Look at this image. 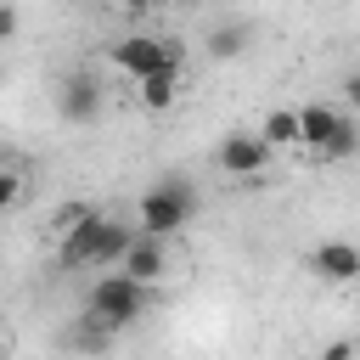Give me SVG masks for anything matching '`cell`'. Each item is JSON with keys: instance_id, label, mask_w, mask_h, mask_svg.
Segmentation results:
<instances>
[{"instance_id": "obj_1", "label": "cell", "mask_w": 360, "mask_h": 360, "mask_svg": "<svg viewBox=\"0 0 360 360\" xmlns=\"http://www.w3.org/2000/svg\"><path fill=\"white\" fill-rule=\"evenodd\" d=\"M197 208H202V197H197V186L191 180H158V186H146L141 191V202H135V225L146 231V236H180L191 219H197Z\"/></svg>"}, {"instance_id": "obj_2", "label": "cell", "mask_w": 360, "mask_h": 360, "mask_svg": "<svg viewBox=\"0 0 360 360\" xmlns=\"http://www.w3.org/2000/svg\"><path fill=\"white\" fill-rule=\"evenodd\" d=\"M146 304H152V287L146 281H135L129 270H101L96 281H90V298H84V315H96L101 326H135L141 315H146Z\"/></svg>"}, {"instance_id": "obj_3", "label": "cell", "mask_w": 360, "mask_h": 360, "mask_svg": "<svg viewBox=\"0 0 360 360\" xmlns=\"http://www.w3.org/2000/svg\"><path fill=\"white\" fill-rule=\"evenodd\" d=\"M107 62L124 73V79H146V73H158V68H186V56H180V45L174 39H158V34H124V39H112L107 45Z\"/></svg>"}, {"instance_id": "obj_4", "label": "cell", "mask_w": 360, "mask_h": 360, "mask_svg": "<svg viewBox=\"0 0 360 360\" xmlns=\"http://www.w3.org/2000/svg\"><path fill=\"white\" fill-rule=\"evenodd\" d=\"M270 141L259 135V129H231L219 146H214V163L225 169V180H259L264 169H270Z\"/></svg>"}, {"instance_id": "obj_5", "label": "cell", "mask_w": 360, "mask_h": 360, "mask_svg": "<svg viewBox=\"0 0 360 360\" xmlns=\"http://www.w3.org/2000/svg\"><path fill=\"white\" fill-rule=\"evenodd\" d=\"M118 270H129V276L146 281V287L169 281V276H174V248H169V236H146V231L135 225V242H129V253L118 259Z\"/></svg>"}, {"instance_id": "obj_6", "label": "cell", "mask_w": 360, "mask_h": 360, "mask_svg": "<svg viewBox=\"0 0 360 360\" xmlns=\"http://www.w3.org/2000/svg\"><path fill=\"white\" fill-rule=\"evenodd\" d=\"M309 270H315V281H326V287L360 281V242H349V236L315 242V248H309Z\"/></svg>"}, {"instance_id": "obj_7", "label": "cell", "mask_w": 360, "mask_h": 360, "mask_svg": "<svg viewBox=\"0 0 360 360\" xmlns=\"http://www.w3.org/2000/svg\"><path fill=\"white\" fill-rule=\"evenodd\" d=\"M56 112H62L68 124H90V118L101 112V79H96L90 68L62 73V84H56Z\"/></svg>"}, {"instance_id": "obj_8", "label": "cell", "mask_w": 360, "mask_h": 360, "mask_svg": "<svg viewBox=\"0 0 360 360\" xmlns=\"http://www.w3.org/2000/svg\"><path fill=\"white\" fill-rule=\"evenodd\" d=\"M180 90H186V68H158V73L135 79V96H141L146 112H169L180 101Z\"/></svg>"}, {"instance_id": "obj_9", "label": "cell", "mask_w": 360, "mask_h": 360, "mask_svg": "<svg viewBox=\"0 0 360 360\" xmlns=\"http://www.w3.org/2000/svg\"><path fill=\"white\" fill-rule=\"evenodd\" d=\"M129 242H135V225H124V219H101V231H96V248H90V270H112L124 253H129Z\"/></svg>"}, {"instance_id": "obj_10", "label": "cell", "mask_w": 360, "mask_h": 360, "mask_svg": "<svg viewBox=\"0 0 360 360\" xmlns=\"http://www.w3.org/2000/svg\"><path fill=\"white\" fill-rule=\"evenodd\" d=\"M338 118H343V107H338V101H304V107H298V124H304V146H309V152H321V146L332 141Z\"/></svg>"}, {"instance_id": "obj_11", "label": "cell", "mask_w": 360, "mask_h": 360, "mask_svg": "<svg viewBox=\"0 0 360 360\" xmlns=\"http://www.w3.org/2000/svg\"><path fill=\"white\" fill-rule=\"evenodd\" d=\"M259 135H264L276 152H287V146H304V124H298V107H270V112L259 118Z\"/></svg>"}, {"instance_id": "obj_12", "label": "cell", "mask_w": 360, "mask_h": 360, "mask_svg": "<svg viewBox=\"0 0 360 360\" xmlns=\"http://www.w3.org/2000/svg\"><path fill=\"white\" fill-rule=\"evenodd\" d=\"M360 152V112H349L343 107V118H338V129H332V141L315 152L321 163H343V158H354Z\"/></svg>"}, {"instance_id": "obj_13", "label": "cell", "mask_w": 360, "mask_h": 360, "mask_svg": "<svg viewBox=\"0 0 360 360\" xmlns=\"http://www.w3.org/2000/svg\"><path fill=\"white\" fill-rule=\"evenodd\" d=\"M248 39H253L248 22H225V28L208 34V56H214V62H236V56L248 51Z\"/></svg>"}, {"instance_id": "obj_14", "label": "cell", "mask_w": 360, "mask_h": 360, "mask_svg": "<svg viewBox=\"0 0 360 360\" xmlns=\"http://www.w3.org/2000/svg\"><path fill=\"white\" fill-rule=\"evenodd\" d=\"M90 214H96V202H62V208L51 214V225H45V231H51V236L62 242V236H68V231H73L79 219H90Z\"/></svg>"}, {"instance_id": "obj_15", "label": "cell", "mask_w": 360, "mask_h": 360, "mask_svg": "<svg viewBox=\"0 0 360 360\" xmlns=\"http://www.w3.org/2000/svg\"><path fill=\"white\" fill-rule=\"evenodd\" d=\"M22 202V169L17 163H0V219Z\"/></svg>"}, {"instance_id": "obj_16", "label": "cell", "mask_w": 360, "mask_h": 360, "mask_svg": "<svg viewBox=\"0 0 360 360\" xmlns=\"http://www.w3.org/2000/svg\"><path fill=\"white\" fill-rule=\"evenodd\" d=\"M17 28H22L17 0H0V45H11V39H17Z\"/></svg>"}, {"instance_id": "obj_17", "label": "cell", "mask_w": 360, "mask_h": 360, "mask_svg": "<svg viewBox=\"0 0 360 360\" xmlns=\"http://www.w3.org/2000/svg\"><path fill=\"white\" fill-rule=\"evenodd\" d=\"M343 107H349V112H360V68H349V73H343Z\"/></svg>"}, {"instance_id": "obj_18", "label": "cell", "mask_w": 360, "mask_h": 360, "mask_svg": "<svg viewBox=\"0 0 360 360\" xmlns=\"http://www.w3.org/2000/svg\"><path fill=\"white\" fill-rule=\"evenodd\" d=\"M112 6H118L124 17H146V11H158L163 0H112Z\"/></svg>"}, {"instance_id": "obj_19", "label": "cell", "mask_w": 360, "mask_h": 360, "mask_svg": "<svg viewBox=\"0 0 360 360\" xmlns=\"http://www.w3.org/2000/svg\"><path fill=\"white\" fill-rule=\"evenodd\" d=\"M349 354H354V343H349V338H338V343H326V349H321V360H349Z\"/></svg>"}, {"instance_id": "obj_20", "label": "cell", "mask_w": 360, "mask_h": 360, "mask_svg": "<svg viewBox=\"0 0 360 360\" xmlns=\"http://www.w3.org/2000/svg\"><path fill=\"white\" fill-rule=\"evenodd\" d=\"M6 349H11V338H6V326H0V354H6Z\"/></svg>"}]
</instances>
